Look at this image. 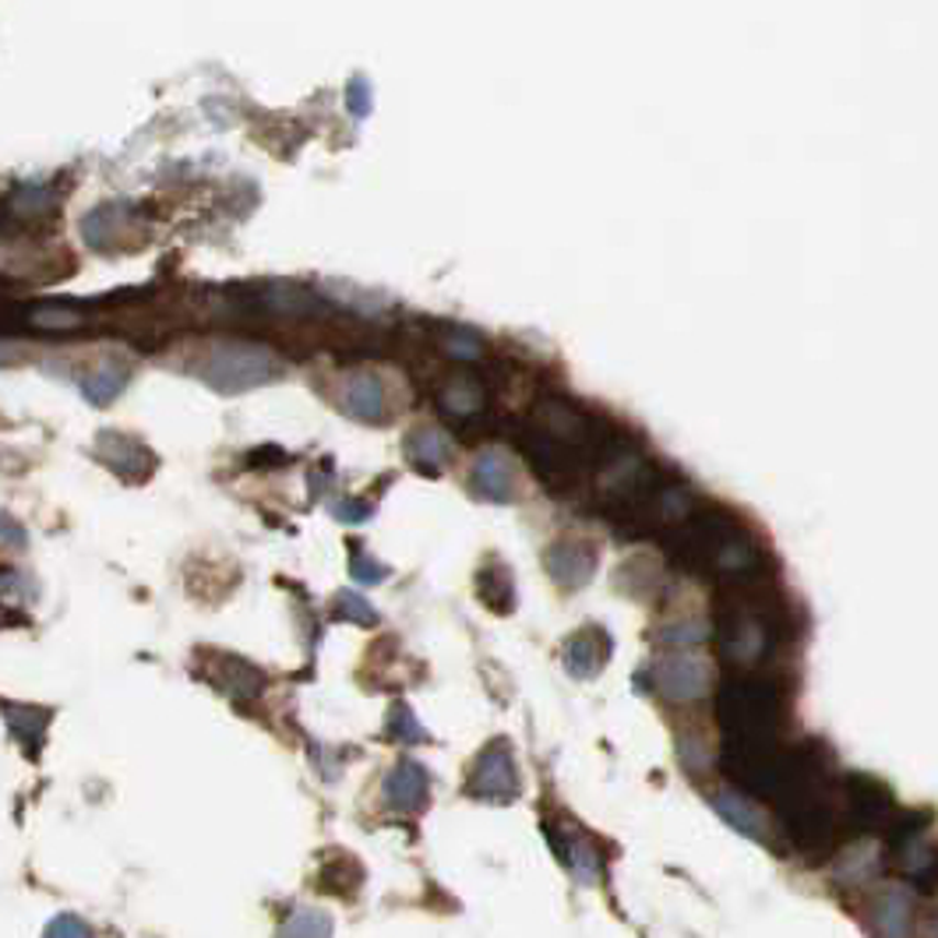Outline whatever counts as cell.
<instances>
[{
	"label": "cell",
	"mask_w": 938,
	"mask_h": 938,
	"mask_svg": "<svg viewBox=\"0 0 938 938\" xmlns=\"http://www.w3.org/2000/svg\"><path fill=\"white\" fill-rule=\"evenodd\" d=\"M449 353L459 357V360H476V353H481V342H476L470 332H455L449 339Z\"/></svg>",
	"instance_id": "20"
},
{
	"label": "cell",
	"mask_w": 938,
	"mask_h": 938,
	"mask_svg": "<svg viewBox=\"0 0 938 938\" xmlns=\"http://www.w3.org/2000/svg\"><path fill=\"white\" fill-rule=\"evenodd\" d=\"M607 656H611V638H607L600 629H583L579 635H572L565 642L562 664L572 678L586 681V678H597L600 667L607 664Z\"/></svg>",
	"instance_id": "6"
},
{
	"label": "cell",
	"mask_w": 938,
	"mask_h": 938,
	"mask_svg": "<svg viewBox=\"0 0 938 938\" xmlns=\"http://www.w3.org/2000/svg\"><path fill=\"white\" fill-rule=\"evenodd\" d=\"M46 935H89V928L81 925V920H75L71 914H64V917H57V920H49Z\"/></svg>",
	"instance_id": "21"
},
{
	"label": "cell",
	"mask_w": 938,
	"mask_h": 938,
	"mask_svg": "<svg viewBox=\"0 0 938 938\" xmlns=\"http://www.w3.org/2000/svg\"><path fill=\"white\" fill-rule=\"evenodd\" d=\"M470 794H476L481 801H490V804H508V801L519 798V772H516L512 751H508L505 741H494L481 759H476Z\"/></svg>",
	"instance_id": "2"
},
{
	"label": "cell",
	"mask_w": 938,
	"mask_h": 938,
	"mask_svg": "<svg viewBox=\"0 0 938 938\" xmlns=\"http://www.w3.org/2000/svg\"><path fill=\"white\" fill-rule=\"evenodd\" d=\"M339 403L342 409L350 414L353 420H364V423H377L385 417V388L377 382L374 374H353L346 377V385L339 392Z\"/></svg>",
	"instance_id": "9"
},
{
	"label": "cell",
	"mask_w": 938,
	"mask_h": 938,
	"mask_svg": "<svg viewBox=\"0 0 938 938\" xmlns=\"http://www.w3.org/2000/svg\"><path fill=\"white\" fill-rule=\"evenodd\" d=\"M406 455L414 459V466L423 470V473H438L444 463H449L452 455V444L449 438H444L441 431H434V427H423V431H414L406 441Z\"/></svg>",
	"instance_id": "10"
},
{
	"label": "cell",
	"mask_w": 938,
	"mask_h": 938,
	"mask_svg": "<svg viewBox=\"0 0 938 938\" xmlns=\"http://www.w3.org/2000/svg\"><path fill=\"white\" fill-rule=\"evenodd\" d=\"M705 685H710V667L696 660V656H670V660L656 667V688H660L670 702L699 699Z\"/></svg>",
	"instance_id": "3"
},
{
	"label": "cell",
	"mask_w": 938,
	"mask_h": 938,
	"mask_svg": "<svg viewBox=\"0 0 938 938\" xmlns=\"http://www.w3.org/2000/svg\"><path fill=\"white\" fill-rule=\"evenodd\" d=\"M551 579L562 589H583L592 579V568H597V554H592L586 543H554L543 557Z\"/></svg>",
	"instance_id": "5"
},
{
	"label": "cell",
	"mask_w": 938,
	"mask_h": 938,
	"mask_svg": "<svg viewBox=\"0 0 938 938\" xmlns=\"http://www.w3.org/2000/svg\"><path fill=\"white\" fill-rule=\"evenodd\" d=\"M388 734H392L395 741H406V745H414V741L427 737L423 727H420V720L409 713L406 705H395V710L388 713Z\"/></svg>",
	"instance_id": "14"
},
{
	"label": "cell",
	"mask_w": 938,
	"mask_h": 938,
	"mask_svg": "<svg viewBox=\"0 0 938 938\" xmlns=\"http://www.w3.org/2000/svg\"><path fill=\"white\" fill-rule=\"evenodd\" d=\"M32 321L43 325V328H68V325H78L81 318L75 315V310H36Z\"/></svg>",
	"instance_id": "19"
},
{
	"label": "cell",
	"mask_w": 938,
	"mask_h": 938,
	"mask_svg": "<svg viewBox=\"0 0 938 938\" xmlns=\"http://www.w3.org/2000/svg\"><path fill=\"white\" fill-rule=\"evenodd\" d=\"M99 455H103L106 466L113 473H121L124 481H145L156 466V459L148 455L138 441H131L117 431H103V438H99Z\"/></svg>",
	"instance_id": "8"
},
{
	"label": "cell",
	"mask_w": 938,
	"mask_h": 938,
	"mask_svg": "<svg viewBox=\"0 0 938 938\" xmlns=\"http://www.w3.org/2000/svg\"><path fill=\"white\" fill-rule=\"evenodd\" d=\"M328 931H332V920L321 911H296L293 920L283 925V935H328Z\"/></svg>",
	"instance_id": "15"
},
{
	"label": "cell",
	"mask_w": 938,
	"mask_h": 938,
	"mask_svg": "<svg viewBox=\"0 0 938 938\" xmlns=\"http://www.w3.org/2000/svg\"><path fill=\"white\" fill-rule=\"evenodd\" d=\"M565 864L572 868V875L579 882H586V885L600 879V858H597V850H592L583 836H575L572 844L565 847Z\"/></svg>",
	"instance_id": "12"
},
{
	"label": "cell",
	"mask_w": 938,
	"mask_h": 938,
	"mask_svg": "<svg viewBox=\"0 0 938 938\" xmlns=\"http://www.w3.org/2000/svg\"><path fill=\"white\" fill-rule=\"evenodd\" d=\"M427 798H431V780H427V769L417 762H399L395 769H388L385 777V801L395 812H420L427 809Z\"/></svg>",
	"instance_id": "4"
},
{
	"label": "cell",
	"mask_w": 938,
	"mask_h": 938,
	"mask_svg": "<svg viewBox=\"0 0 938 938\" xmlns=\"http://www.w3.org/2000/svg\"><path fill=\"white\" fill-rule=\"evenodd\" d=\"M124 385H127V368L121 364H99L95 371L78 377V388L92 406H106L110 399H117Z\"/></svg>",
	"instance_id": "11"
},
{
	"label": "cell",
	"mask_w": 938,
	"mask_h": 938,
	"mask_svg": "<svg viewBox=\"0 0 938 938\" xmlns=\"http://www.w3.org/2000/svg\"><path fill=\"white\" fill-rule=\"evenodd\" d=\"M374 508L364 505V501H336L332 505V516L342 519V522H368Z\"/></svg>",
	"instance_id": "18"
},
{
	"label": "cell",
	"mask_w": 938,
	"mask_h": 938,
	"mask_svg": "<svg viewBox=\"0 0 938 938\" xmlns=\"http://www.w3.org/2000/svg\"><path fill=\"white\" fill-rule=\"evenodd\" d=\"M476 406H481V392L470 382H452L444 392V409H452V414H473Z\"/></svg>",
	"instance_id": "16"
},
{
	"label": "cell",
	"mask_w": 938,
	"mask_h": 938,
	"mask_svg": "<svg viewBox=\"0 0 938 938\" xmlns=\"http://www.w3.org/2000/svg\"><path fill=\"white\" fill-rule=\"evenodd\" d=\"M283 374V360L269 353L265 346L251 342H223L197 364V377L223 395H237L247 388L269 385Z\"/></svg>",
	"instance_id": "1"
},
{
	"label": "cell",
	"mask_w": 938,
	"mask_h": 938,
	"mask_svg": "<svg viewBox=\"0 0 938 938\" xmlns=\"http://www.w3.org/2000/svg\"><path fill=\"white\" fill-rule=\"evenodd\" d=\"M336 618L339 621H357V624H377V611L360 597V592H339L336 597Z\"/></svg>",
	"instance_id": "13"
},
{
	"label": "cell",
	"mask_w": 938,
	"mask_h": 938,
	"mask_svg": "<svg viewBox=\"0 0 938 938\" xmlns=\"http://www.w3.org/2000/svg\"><path fill=\"white\" fill-rule=\"evenodd\" d=\"M385 575H388V572H385V565H374L368 554H364V557H360V554H353V579H360V583L374 586V583H382Z\"/></svg>",
	"instance_id": "17"
},
{
	"label": "cell",
	"mask_w": 938,
	"mask_h": 938,
	"mask_svg": "<svg viewBox=\"0 0 938 938\" xmlns=\"http://www.w3.org/2000/svg\"><path fill=\"white\" fill-rule=\"evenodd\" d=\"M473 490L487 501H512L516 498V473L505 452L487 449L476 455L473 466Z\"/></svg>",
	"instance_id": "7"
}]
</instances>
